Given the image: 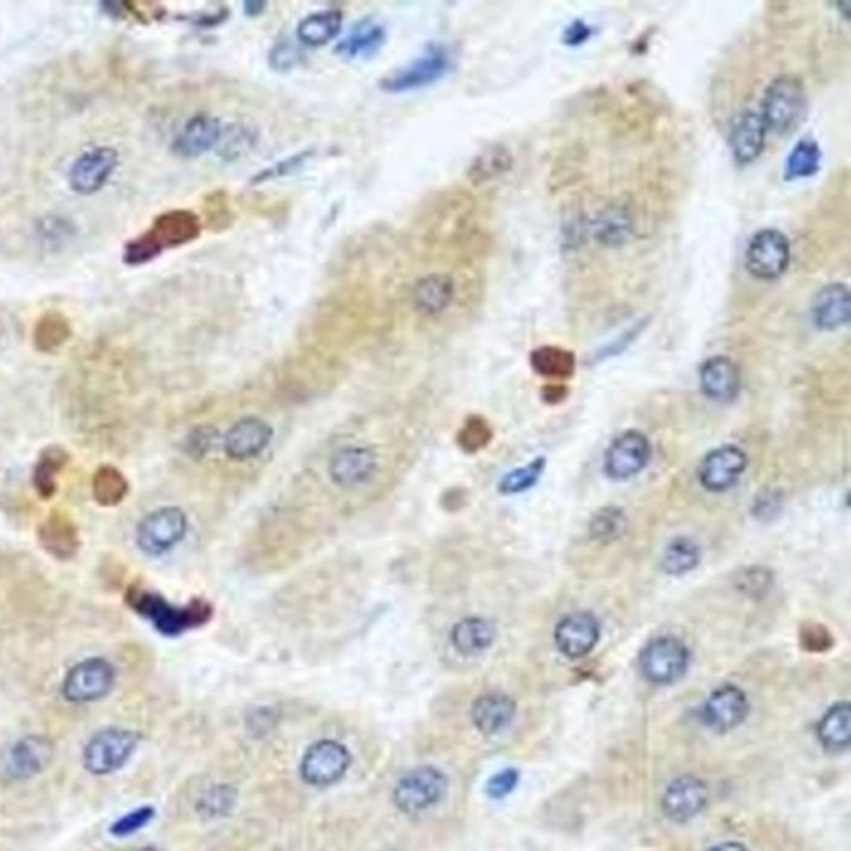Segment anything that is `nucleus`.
I'll list each match as a JSON object with an SVG mask.
<instances>
[{
  "label": "nucleus",
  "mask_w": 851,
  "mask_h": 851,
  "mask_svg": "<svg viewBox=\"0 0 851 851\" xmlns=\"http://www.w3.org/2000/svg\"><path fill=\"white\" fill-rule=\"evenodd\" d=\"M390 311L367 284L334 288L311 310L310 333L321 350L353 348L380 340L391 330Z\"/></svg>",
  "instance_id": "obj_1"
},
{
  "label": "nucleus",
  "mask_w": 851,
  "mask_h": 851,
  "mask_svg": "<svg viewBox=\"0 0 851 851\" xmlns=\"http://www.w3.org/2000/svg\"><path fill=\"white\" fill-rule=\"evenodd\" d=\"M475 202L462 189H444L432 193L418 210L413 237L428 257H459L468 253L474 240Z\"/></svg>",
  "instance_id": "obj_2"
},
{
  "label": "nucleus",
  "mask_w": 851,
  "mask_h": 851,
  "mask_svg": "<svg viewBox=\"0 0 851 851\" xmlns=\"http://www.w3.org/2000/svg\"><path fill=\"white\" fill-rule=\"evenodd\" d=\"M126 602L137 615L149 621L157 631L167 638H177L189 631L203 628L213 618V605L206 599L196 598L179 605L163 598L160 592L146 585L130 584L126 592Z\"/></svg>",
  "instance_id": "obj_3"
},
{
  "label": "nucleus",
  "mask_w": 851,
  "mask_h": 851,
  "mask_svg": "<svg viewBox=\"0 0 851 851\" xmlns=\"http://www.w3.org/2000/svg\"><path fill=\"white\" fill-rule=\"evenodd\" d=\"M202 230V220L192 210L176 209L160 213L149 230L127 243L123 261L130 267H142L157 260L166 250L199 240Z\"/></svg>",
  "instance_id": "obj_4"
},
{
  "label": "nucleus",
  "mask_w": 851,
  "mask_h": 851,
  "mask_svg": "<svg viewBox=\"0 0 851 851\" xmlns=\"http://www.w3.org/2000/svg\"><path fill=\"white\" fill-rule=\"evenodd\" d=\"M340 377V363L330 351L304 348L288 357L278 368V387L287 397H317L331 390Z\"/></svg>",
  "instance_id": "obj_5"
},
{
  "label": "nucleus",
  "mask_w": 851,
  "mask_h": 851,
  "mask_svg": "<svg viewBox=\"0 0 851 851\" xmlns=\"http://www.w3.org/2000/svg\"><path fill=\"white\" fill-rule=\"evenodd\" d=\"M809 107V97L802 80L795 76H780L767 87L760 103V117L769 132L789 136L802 123Z\"/></svg>",
  "instance_id": "obj_6"
},
{
  "label": "nucleus",
  "mask_w": 851,
  "mask_h": 851,
  "mask_svg": "<svg viewBox=\"0 0 851 851\" xmlns=\"http://www.w3.org/2000/svg\"><path fill=\"white\" fill-rule=\"evenodd\" d=\"M189 532V518L177 505H163L149 512L137 525V545L143 554L160 558L173 551Z\"/></svg>",
  "instance_id": "obj_7"
},
{
  "label": "nucleus",
  "mask_w": 851,
  "mask_h": 851,
  "mask_svg": "<svg viewBox=\"0 0 851 851\" xmlns=\"http://www.w3.org/2000/svg\"><path fill=\"white\" fill-rule=\"evenodd\" d=\"M139 739L132 730L120 727L100 730L83 749V767L92 775H110L129 762L139 745Z\"/></svg>",
  "instance_id": "obj_8"
},
{
  "label": "nucleus",
  "mask_w": 851,
  "mask_h": 851,
  "mask_svg": "<svg viewBox=\"0 0 851 851\" xmlns=\"http://www.w3.org/2000/svg\"><path fill=\"white\" fill-rule=\"evenodd\" d=\"M452 66L454 62H452L448 47L434 43L424 50L420 57L384 77L381 80V89L388 93H404L423 89V87L431 86V83H435L442 77L448 76Z\"/></svg>",
  "instance_id": "obj_9"
},
{
  "label": "nucleus",
  "mask_w": 851,
  "mask_h": 851,
  "mask_svg": "<svg viewBox=\"0 0 851 851\" xmlns=\"http://www.w3.org/2000/svg\"><path fill=\"white\" fill-rule=\"evenodd\" d=\"M448 793V779L434 767H418L398 780L394 787V805L407 813L417 815L438 805Z\"/></svg>",
  "instance_id": "obj_10"
},
{
  "label": "nucleus",
  "mask_w": 851,
  "mask_h": 851,
  "mask_svg": "<svg viewBox=\"0 0 851 851\" xmlns=\"http://www.w3.org/2000/svg\"><path fill=\"white\" fill-rule=\"evenodd\" d=\"M458 278L448 271H431L417 278L408 290V303L423 320H441L458 303Z\"/></svg>",
  "instance_id": "obj_11"
},
{
  "label": "nucleus",
  "mask_w": 851,
  "mask_h": 851,
  "mask_svg": "<svg viewBox=\"0 0 851 851\" xmlns=\"http://www.w3.org/2000/svg\"><path fill=\"white\" fill-rule=\"evenodd\" d=\"M789 238L775 228H763L750 238L745 248V268L757 280H779L790 264Z\"/></svg>",
  "instance_id": "obj_12"
},
{
  "label": "nucleus",
  "mask_w": 851,
  "mask_h": 851,
  "mask_svg": "<svg viewBox=\"0 0 851 851\" xmlns=\"http://www.w3.org/2000/svg\"><path fill=\"white\" fill-rule=\"evenodd\" d=\"M116 667L103 657L76 663L62 682V695L70 703H92L109 695L116 685Z\"/></svg>",
  "instance_id": "obj_13"
},
{
  "label": "nucleus",
  "mask_w": 851,
  "mask_h": 851,
  "mask_svg": "<svg viewBox=\"0 0 851 851\" xmlns=\"http://www.w3.org/2000/svg\"><path fill=\"white\" fill-rule=\"evenodd\" d=\"M328 478L337 488L351 489L370 484L380 472V454L373 445L347 444L328 459Z\"/></svg>",
  "instance_id": "obj_14"
},
{
  "label": "nucleus",
  "mask_w": 851,
  "mask_h": 851,
  "mask_svg": "<svg viewBox=\"0 0 851 851\" xmlns=\"http://www.w3.org/2000/svg\"><path fill=\"white\" fill-rule=\"evenodd\" d=\"M690 652L682 640L659 638L652 640L639 657L642 675L657 685L675 682L689 669Z\"/></svg>",
  "instance_id": "obj_15"
},
{
  "label": "nucleus",
  "mask_w": 851,
  "mask_h": 851,
  "mask_svg": "<svg viewBox=\"0 0 851 851\" xmlns=\"http://www.w3.org/2000/svg\"><path fill=\"white\" fill-rule=\"evenodd\" d=\"M120 157L113 147L97 146L77 157L69 170V186L79 196L100 192L112 179Z\"/></svg>",
  "instance_id": "obj_16"
},
{
  "label": "nucleus",
  "mask_w": 851,
  "mask_h": 851,
  "mask_svg": "<svg viewBox=\"0 0 851 851\" xmlns=\"http://www.w3.org/2000/svg\"><path fill=\"white\" fill-rule=\"evenodd\" d=\"M351 765V755L343 743L320 740L304 752L300 773L308 785L330 787L340 782Z\"/></svg>",
  "instance_id": "obj_17"
},
{
  "label": "nucleus",
  "mask_w": 851,
  "mask_h": 851,
  "mask_svg": "<svg viewBox=\"0 0 851 851\" xmlns=\"http://www.w3.org/2000/svg\"><path fill=\"white\" fill-rule=\"evenodd\" d=\"M273 428L258 417L234 421L223 435V452L230 461L247 462L260 458L273 441Z\"/></svg>",
  "instance_id": "obj_18"
},
{
  "label": "nucleus",
  "mask_w": 851,
  "mask_h": 851,
  "mask_svg": "<svg viewBox=\"0 0 851 851\" xmlns=\"http://www.w3.org/2000/svg\"><path fill=\"white\" fill-rule=\"evenodd\" d=\"M650 454H652V448L642 432H622L605 451V472L615 481L634 478L649 464Z\"/></svg>",
  "instance_id": "obj_19"
},
{
  "label": "nucleus",
  "mask_w": 851,
  "mask_h": 851,
  "mask_svg": "<svg viewBox=\"0 0 851 851\" xmlns=\"http://www.w3.org/2000/svg\"><path fill=\"white\" fill-rule=\"evenodd\" d=\"M40 548L57 561H72L80 551V531L76 519L62 509H53L37 529Z\"/></svg>",
  "instance_id": "obj_20"
},
{
  "label": "nucleus",
  "mask_w": 851,
  "mask_h": 851,
  "mask_svg": "<svg viewBox=\"0 0 851 851\" xmlns=\"http://www.w3.org/2000/svg\"><path fill=\"white\" fill-rule=\"evenodd\" d=\"M224 123L212 113H197L183 123L172 142V150L182 159H200L217 149Z\"/></svg>",
  "instance_id": "obj_21"
},
{
  "label": "nucleus",
  "mask_w": 851,
  "mask_h": 851,
  "mask_svg": "<svg viewBox=\"0 0 851 851\" xmlns=\"http://www.w3.org/2000/svg\"><path fill=\"white\" fill-rule=\"evenodd\" d=\"M747 468V454L737 445L713 449L700 465L699 478L703 488L722 492L732 488Z\"/></svg>",
  "instance_id": "obj_22"
},
{
  "label": "nucleus",
  "mask_w": 851,
  "mask_h": 851,
  "mask_svg": "<svg viewBox=\"0 0 851 851\" xmlns=\"http://www.w3.org/2000/svg\"><path fill=\"white\" fill-rule=\"evenodd\" d=\"M749 713V700L743 690L735 685H723L710 693L703 703V722L710 729L727 732L735 729Z\"/></svg>",
  "instance_id": "obj_23"
},
{
  "label": "nucleus",
  "mask_w": 851,
  "mask_h": 851,
  "mask_svg": "<svg viewBox=\"0 0 851 851\" xmlns=\"http://www.w3.org/2000/svg\"><path fill=\"white\" fill-rule=\"evenodd\" d=\"M601 625L589 612H575L559 622L555 628V645L569 659L588 655L598 645Z\"/></svg>",
  "instance_id": "obj_24"
},
{
  "label": "nucleus",
  "mask_w": 851,
  "mask_h": 851,
  "mask_svg": "<svg viewBox=\"0 0 851 851\" xmlns=\"http://www.w3.org/2000/svg\"><path fill=\"white\" fill-rule=\"evenodd\" d=\"M709 790L695 777H682L667 787L663 793V813L673 822H689L705 809Z\"/></svg>",
  "instance_id": "obj_25"
},
{
  "label": "nucleus",
  "mask_w": 851,
  "mask_h": 851,
  "mask_svg": "<svg viewBox=\"0 0 851 851\" xmlns=\"http://www.w3.org/2000/svg\"><path fill=\"white\" fill-rule=\"evenodd\" d=\"M56 745L47 737L29 735L20 739L10 750L9 773L13 779H30L42 773L52 763Z\"/></svg>",
  "instance_id": "obj_26"
},
{
  "label": "nucleus",
  "mask_w": 851,
  "mask_h": 851,
  "mask_svg": "<svg viewBox=\"0 0 851 851\" xmlns=\"http://www.w3.org/2000/svg\"><path fill=\"white\" fill-rule=\"evenodd\" d=\"M700 387L710 400L730 403L742 387L739 367L727 357L709 358L700 368Z\"/></svg>",
  "instance_id": "obj_27"
},
{
  "label": "nucleus",
  "mask_w": 851,
  "mask_h": 851,
  "mask_svg": "<svg viewBox=\"0 0 851 851\" xmlns=\"http://www.w3.org/2000/svg\"><path fill=\"white\" fill-rule=\"evenodd\" d=\"M767 130L759 112H747L737 120L730 136V150L739 166H749L760 159L765 150Z\"/></svg>",
  "instance_id": "obj_28"
},
{
  "label": "nucleus",
  "mask_w": 851,
  "mask_h": 851,
  "mask_svg": "<svg viewBox=\"0 0 851 851\" xmlns=\"http://www.w3.org/2000/svg\"><path fill=\"white\" fill-rule=\"evenodd\" d=\"M812 317L823 331H835L850 320V290L847 284L832 283L820 290L812 304Z\"/></svg>",
  "instance_id": "obj_29"
},
{
  "label": "nucleus",
  "mask_w": 851,
  "mask_h": 851,
  "mask_svg": "<svg viewBox=\"0 0 851 851\" xmlns=\"http://www.w3.org/2000/svg\"><path fill=\"white\" fill-rule=\"evenodd\" d=\"M498 638V629L489 619L469 615L452 625L449 642L455 652L464 657H474L491 649Z\"/></svg>",
  "instance_id": "obj_30"
},
{
  "label": "nucleus",
  "mask_w": 851,
  "mask_h": 851,
  "mask_svg": "<svg viewBox=\"0 0 851 851\" xmlns=\"http://www.w3.org/2000/svg\"><path fill=\"white\" fill-rule=\"evenodd\" d=\"M472 722L484 735H495L511 725L515 715V703L504 693H484L472 705Z\"/></svg>",
  "instance_id": "obj_31"
},
{
  "label": "nucleus",
  "mask_w": 851,
  "mask_h": 851,
  "mask_svg": "<svg viewBox=\"0 0 851 851\" xmlns=\"http://www.w3.org/2000/svg\"><path fill=\"white\" fill-rule=\"evenodd\" d=\"M514 167V156L501 143L485 147L469 163L465 179L471 186L482 187L508 176Z\"/></svg>",
  "instance_id": "obj_32"
},
{
  "label": "nucleus",
  "mask_w": 851,
  "mask_h": 851,
  "mask_svg": "<svg viewBox=\"0 0 851 851\" xmlns=\"http://www.w3.org/2000/svg\"><path fill=\"white\" fill-rule=\"evenodd\" d=\"M70 462V454L62 445H47L37 459L32 471V485L37 495L49 501L59 491V478Z\"/></svg>",
  "instance_id": "obj_33"
},
{
  "label": "nucleus",
  "mask_w": 851,
  "mask_h": 851,
  "mask_svg": "<svg viewBox=\"0 0 851 851\" xmlns=\"http://www.w3.org/2000/svg\"><path fill=\"white\" fill-rule=\"evenodd\" d=\"M72 324L59 310H49L37 318L33 324V347L40 353H56L72 338Z\"/></svg>",
  "instance_id": "obj_34"
},
{
  "label": "nucleus",
  "mask_w": 851,
  "mask_h": 851,
  "mask_svg": "<svg viewBox=\"0 0 851 851\" xmlns=\"http://www.w3.org/2000/svg\"><path fill=\"white\" fill-rule=\"evenodd\" d=\"M343 27V12L338 9L318 10L298 23L297 37L308 47L327 46L337 39Z\"/></svg>",
  "instance_id": "obj_35"
},
{
  "label": "nucleus",
  "mask_w": 851,
  "mask_h": 851,
  "mask_svg": "<svg viewBox=\"0 0 851 851\" xmlns=\"http://www.w3.org/2000/svg\"><path fill=\"white\" fill-rule=\"evenodd\" d=\"M258 140H260V136L251 123L243 122V120L224 123L220 142H218L214 152L224 162H238L257 149Z\"/></svg>",
  "instance_id": "obj_36"
},
{
  "label": "nucleus",
  "mask_w": 851,
  "mask_h": 851,
  "mask_svg": "<svg viewBox=\"0 0 851 851\" xmlns=\"http://www.w3.org/2000/svg\"><path fill=\"white\" fill-rule=\"evenodd\" d=\"M384 43H387V30L377 23H367L338 42L334 52L347 59H367V57L377 56Z\"/></svg>",
  "instance_id": "obj_37"
},
{
  "label": "nucleus",
  "mask_w": 851,
  "mask_h": 851,
  "mask_svg": "<svg viewBox=\"0 0 851 851\" xmlns=\"http://www.w3.org/2000/svg\"><path fill=\"white\" fill-rule=\"evenodd\" d=\"M130 484L122 471L112 464H102L92 475V494L102 508H116L129 495Z\"/></svg>",
  "instance_id": "obj_38"
},
{
  "label": "nucleus",
  "mask_w": 851,
  "mask_h": 851,
  "mask_svg": "<svg viewBox=\"0 0 851 851\" xmlns=\"http://www.w3.org/2000/svg\"><path fill=\"white\" fill-rule=\"evenodd\" d=\"M819 739L833 752L849 749L851 740V709L849 702L835 703L819 723Z\"/></svg>",
  "instance_id": "obj_39"
},
{
  "label": "nucleus",
  "mask_w": 851,
  "mask_h": 851,
  "mask_svg": "<svg viewBox=\"0 0 851 851\" xmlns=\"http://www.w3.org/2000/svg\"><path fill=\"white\" fill-rule=\"evenodd\" d=\"M531 367L548 380H569L575 371V357L561 347H541L532 351Z\"/></svg>",
  "instance_id": "obj_40"
},
{
  "label": "nucleus",
  "mask_w": 851,
  "mask_h": 851,
  "mask_svg": "<svg viewBox=\"0 0 851 851\" xmlns=\"http://www.w3.org/2000/svg\"><path fill=\"white\" fill-rule=\"evenodd\" d=\"M595 238L605 247H619L632 233V218L624 207L612 206L599 213L594 224Z\"/></svg>",
  "instance_id": "obj_41"
},
{
  "label": "nucleus",
  "mask_w": 851,
  "mask_h": 851,
  "mask_svg": "<svg viewBox=\"0 0 851 851\" xmlns=\"http://www.w3.org/2000/svg\"><path fill=\"white\" fill-rule=\"evenodd\" d=\"M199 217L203 228L213 233H223L228 228L233 227L234 209L230 193L227 190H213L209 196L203 197L202 213Z\"/></svg>",
  "instance_id": "obj_42"
},
{
  "label": "nucleus",
  "mask_w": 851,
  "mask_h": 851,
  "mask_svg": "<svg viewBox=\"0 0 851 851\" xmlns=\"http://www.w3.org/2000/svg\"><path fill=\"white\" fill-rule=\"evenodd\" d=\"M700 558H702V551L693 539H673L663 552V571L670 575L687 574L699 565Z\"/></svg>",
  "instance_id": "obj_43"
},
{
  "label": "nucleus",
  "mask_w": 851,
  "mask_h": 851,
  "mask_svg": "<svg viewBox=\"0 0 851 851\" xmlns=\"http://www.w3.org/2000/svg\"><path fill=\"white\" fill-rule=\"evenodd\" d=\"M820 163H822V150L819 143L813 139L800 140L787 159V179H809L819 172Z\"/></svg>",
  "instance_id": "obj_44"
},
{
  "label": "nucleus",
  "mask_w": 851,
  "mask_h": 851,
  "mask_svg": "<svg viewBox=\"0 0 851 851\" xmlns=\"http://www.w3.org/2000/svg\"><path fill=\"white\" fill-rule=\"evenodd\" d=\"M491 424L482 417H469L458 431V444L468 454H475L481 449L488 448L492 441Z\"/></svg>",
  "instance_id": "obj_45"
},
{
  "label": "nucleus",
  "mask_w": 851,
  "mask_h": 851,
  "mask_svg": "<svg viewBox=\"0 0 851 851\" xmlns=\"http://www.w3.org/2000/svg\"><path fill=\"white\" fill-rule=\"evenodd\" d=\"M544 469L545 461L542 458H538L535 461L522 465V468L512 469L499 482V491L508 495L528 491L541 479Z\"/></svg>",
  "instance_id": "obj_46"
},
{
  "label": "nucleus",
  "mask_w": 851,
  "mask_h": 851,
  "mask_svg": "<svg viewBox=\"0 0 851 851\" xmlns=\"http://www.w3.org/2000/svg\"><path fill=\"white\" fill-rule=\"evenodd\" d=\"M628 528L624 512L618 508L601 509L591 521V535L595 541H614Z\"/></svg>",
  "instance_id": "obj_47"
},
{
  "label": "nucleus",
  "mask_w": 851,
  "mask_h": 851,
  "mask_svg": "<svg viewBox=\"0 0 851 851\" xmlns=\"http://www.w3.org/2000/svg\"><path fill=\"white\" fill-rule=\"evenodd\" d=\"M237 802V793L231 787L217 785L200 800V812L207 817H221L230 812Z\"/></svg>",
  "instance_id": "obj_48"
},
{
  "label": "nucleus",
  "mask_w": 851,
  "mask_h": 851,
  "mask_svg": "<svg viewBox=\"0 0 851 851\" xmlns=\"http://www.w3.org/2000/svg\"><path fill=\"white\" fill-rule=\"evenodd\" d=\"M314 156L313 150H303V152L294 153V156L288 157V159L280 160L274 166L268 167V169L261 170L258 176L253 177L251 183L258 186V183L271 182V180L281 179V177L291 176L297 172L298 169L304 166L311 157Z\"/></svg>",
  "instance_id": "obj_49"
},
{
  "label": "nucleus",
  "mask_w": 851,
  "mask_h": 851,
  "mask_svg": "<svg viewBox=\"0 0 851 851\" xmlns=\"http://www.w3.org/2000/svg\"><path fill=\"white\" fill-rule=\"evenodd\" d=\"M220 432L210 424L199 426L187 435L186 449L192 458L202 459L217 448Z\"/></svg>",
  "instance_id": "obj_50"
},
{
  "label": "nucleus",
  "mask_w": 851,
  "mask_h": 851,
  "mask_svg": "<svg viewBox=\"0 0 851 851\" xmlns=\"http://www.w3.org/2000/svg\"><path fill=\"white\" fill-rule=\"evenodd\" d=\"M773 584V574L765 568H749L743 569L742 574L737 578V588L747 595L765 594Z\"/></svg>",
  "instance_id": "obj_51"
},
{
  "label": "nucleus",
  "mask_w": 851,
  "mask_h": 851,
  "mask_svg": "<svg viewBox=\"0 0 851 851\" xmlns=\"http://www.w3.org/2000/svg\"><path fill=\"white\" fill-rule=\"evenodd\" d=\"M153 817H156V810L152 807H142V809L133 810V812L127 813L122 819L117 820L110 832H112V835L119 837V839L120 837L132 835V833L139 832L143 827L149 825Z\"/></svg>",
  "instance_id": "obj_52"
},
{
  "label": "nucleus",
  "mask_w": 851,
  "mask_h": 851,
  "mask_svg": "<svg viewBox=\"0 0 851 851\" xmlns=\"http://www.w3.org/2000/svg\"><path fill=\"white\" fill-rule=\"evenodd\" d=\"M800 643L809 652H827L832 649L833 638L823 625L809 624L800 631Z\"/></svg>",
  "instance_id": "obj_53"
},
{
  "label": "nucleus",
  "mask_w": 851,
  "mask_h": 851,
  "mask_svg": "<svg viewBox=\"0 0 851 851\" xmlns=\"http://www.w3.org/2000/svg\"><path fill=\"white\" fill-rule=\"evenodd\" d=\"M518 782V770H502V772H499L498 775H494L489 780L488 787H485V792H488V795L491 797V799H504V797H508L509 793L515 789Z\"/></svg>",
  "instance_id": "obj_54"
},
{
  "label": "nucleus",
  "mask_w": 851,
  "mask_h": 851,
  "mask_svg": "<svg viewBox=\"0 0 851 851\" xmlns=\"http://www.w3.org/2000/svg\"><path fill=\"white\" fill-rule=\"evenodd\" d=\"M270 62L274 70L287 72L298 62V52L291 43H278L270 53Z\"/></svg>",
  "instance_id": "obj_55"
},
{
  "label": "nucleus",
  "mask_w": 851,
  "mask_h": 851,
  "mask_svg": "<svg viewBox=\"0 0 851 851\" xmlns=\"http://www.w3.org/2000/svg\"><path fill=\"white\" fill-rule=\"evenodd\" d=\"M442 508L449 512L459 511L465 504V492L462 489H449L441 499Z\"/></svg>",
  "instance_id": "obj_56"
},
{
  "label": "nucleus",
  "mask_w": 851,
  "mask_h": 851,
  "mask_svg": "<svg viewBox=\"0 0 851 851\" xmlns=\"http://www.w3.org/2000/svg\"><path fill=\"white\" fill-rule=\"evenodd\" d=\"M565 397H568V388L564 384L552 383L544 388V401L548 403H562Z\"/></svg>",
  "instance_id": "obj_57"
},
{
  "label": "nucleus",
  "mask_w": 851,
  "mask_h": 851,
  "mask_svg": "<svg viewBox=\"0 0 851 851\" xmlns=\"http://www.w3.org/2000/svg\"><path fill=\"white\" fill-rule=\"evenodd\" d=\"M589 37H591V29L585 23L578 22L569 27L565 39H568L569 43H581L588 40Z\"/></svg>",
  "instance_id": "obj_58"
},
{
  "label": "nucleus",
  "mask_w": 851,
  "mask_h": 851,
  "mask_svg": "<svg viewBox=\"0 0 851 851\" xmlns=\"http://www.w3.org/2000/svg\"><path fill=\"white\" fill-rule=\"evenodd\" d=\"M779 499L773 494L757 499V512H759V515H772L773 512L779 511Z\"/></svg>",
  "instance_id": "obj_59"
},
{
  "label": "nucleus",
  "mask_w": 851,
  "mask_h": 851,
  "mask_svg": "<svg viewBox=\"0 0 851 851\" xmlns=\"http://www.w3.org/2000/svg\"><path fill=\"white\" fill-rule=\"evenodd\" d=\"M709 851H747L742 843H722V845L713 847Z\"/></svg>",
  "instance_id": "obj_60"
},
{
  "label": "nucleus",
  "mask_w": 851,
  "mask_h": 851,
  "mask_svg": "<svg viewBox=\"0 0 851 851\" xmlns=\"http://www.w3.org/2000/svg\"><path fill=\"white\" fill-rule=\"evenodd\" d=\"M136 851H159V850L150 849V847H149V849H139V850H136Z\"/></svg>",
  "instance_id": "obj_61"
}]
</instances>
